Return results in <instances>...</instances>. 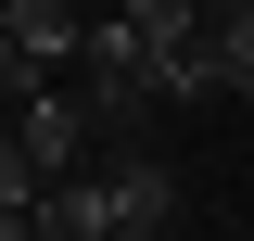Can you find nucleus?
<instances>
[{
  "label": "nucleus",
  "instance_id": "11",
  "mask_svg": "<svg viewBox=\"0 0 254 241\" xmlns=\"http://www.w3.org/2000/svg\"><path fill=\"white\" fill-rule=\"evenodd\" d=\"M203 13H254V0H203Z\"/></svg>",
  "mask_w": 254,
  "mask_h": 241
},
{
  "label": "nucleus",
  "instance_id": "3",
  "mask_svg": "<svg viewBox=\"0 0 254 241\" xmlns=\"http://www.w3.org/2000/svg\"><path fill=\"white\" fill-rule=\"evenodd\" d=\"M127 26H140V51H153V89H178L190 51H203V0H127Z\"/></svg>",
  "mask_w": 254,
  "mask_h": 241
},
{
  "label": "nucleus",
  "instance_id": "1",
  "mask_svg": "<svg viewBox=\"0 0 254 241\" xmlns=\"http://www.w3.org/2000/svg\"><path fill=\"white\" fill-rule=\"evenodd\" d=\"M76 63H89V127H127L140 102H153V51H140V26H127V13L76 38Z\"/></svg>",
  "mask_w": 254,
  "mask_h": 241
},
{
  "label": "nucleus",
  "instance_id": "8",
  "mask_svg": "<svg viewBox=\"0 0 254 241\" xmlns=\"http://www.w3.org/2000/svg\"><path fill=\"white\" fill-rule=\"evenodd\" d=\"M38 190H51V178H38V165H26V140H13V127H0V216H26Z\"/></svg>",
  "mask_w": 254,
  "mask_h": 241
},
{
  "label": "nucleus",
  "instance_id": "7",
  "mask_svg": "<svg viewBox=\"0 0 254 241\" xmlns=\"http://www.w3.org/2000/svg\"><path fill=\"white\" fill-rule=\"evenodd\" d=\"M26 216H38V241H115V190L102 178H51Z\"/></svg>",
  "mask_w": 254,
  "mask_h": 241
},
{
  "label": "nucleus",
  "instance_id": "10",
  "mask_svg": "<svg viewBox=\"0 0 254 241\" xmlns=\"http://www.w3.org/2000/svg\"><path fill=\"white\" fill-rule=\"evenodd\" d=\"M0 241H38V216H0Z\"/></svg>",
  "mask_w": 254,
  "mask_h": 241
},
{
  "label": "nucleus",
  "instance_id": "12",
  "mask_svg": "<svg viewBox=\"0 0 254 241\" xmlns=\"http://www.w3.org/2000/svg\"><path fill=\"white\" fill-rule=\"evenodd\" d=\"M115 241H165V229H115Z\"/></svg>",
  "mask_w": 254,
  "mask_h": 241
},
{
  "label": "nucleus",
  "instance_id": "2",
  "mask_svg": "<svg viewBox=\"0 0 254 241\" xmlns=\"http://www.w3.org/2000/svg\"><path fill=\"white\" fill-rule=\"evenodd\" d=\"M229 89H254V13H203V51L178 76V102H229Z\"/></svg>",
  "mask_w": 254,
  "mask_h": 241
},
{
  "label": "nucleus",
  "instance_id": "5",
  "mask_svg": "<svg viewBox=\"0 0 254 241\" xmlns=\"http://www.w3.org/2000/svg\"><path fill=\"white\" fill-rule=\"evenodd\" d=\"M0 38L26 63H76V38H89V13L76 0H0Z\"/></svg>",
  "mask_w": 254,
  "mask_h": 241
},
{
  "label": "nucleus",
  "instance_id": "4",
  "mask_svg": "<svg viewBox=\"0 0 254 241\" xmlns=\"http://www.w3.org/2000/svg\"><path fill=\"white\" fill-rule=\"evenodd\" d=\"M13 140H26V165H38V178H76V140H89V102L38 89L26 115H13Z\"/></svg>",
  "mask_w": 254,
  "mask_h": 241
},
{
  "label": "nucleus",
  "instance_id": "6",
  "mask_svg": "<svg viewBox=\"0 0 254 241\" xmlns=\"http://www.w3.org/2000/svg\"><path fill=\"white\" fill-rule=\"evenodd\" d=\"M102 190H115V229H178V178H165L153 152H115Z\"/></svg>",
  "mask_w": 254,
  "mask_h": 241
},
{
  "label": "nucleus",
  "instance_id": "9",
  "mask_svg": "<svg viewBox=\"0 0 254 241\" xmlns=\"http://www.w3.org/2000/svg\"><path fill=\"white\" fill-rule=\"evenodd\" d=\"M38 89H51V63H26V51H13V38H0V102H13V115H26Z\"/></svg>",
  "mask_w": 254,
  "mask_h": 241
}]
</instances>
